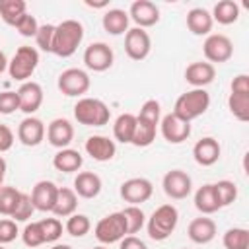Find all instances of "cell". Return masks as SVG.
<instances>
[{
    "label": "cell",
    "mask_w": 249,
    "mask_h": 249,
    "mask_svg": "<svg viewBox=\"0 0 249 249\" xmlns=\"http://www.w3.org/2000/svg\"><path fill=\"white\" fill-rule=\"evenodd\" d=\"M6 70H8V58H6V54L0 51V74L6 72Z\"/></svg>",
    "instance_id": "51"
},
{
    "label": "cell",
    "mask_w": 249,
    "mask_h": 249,
    "mask_svg": "<svg viewBox=\"0 0 249 249\" xmlns=\"http://www.w3.org/2000/svg\"><path fill=\"white\" fill-rule=\"evenodd\" d=\"M210 16L212 21H218L220 25H231L239 19V4L233 0H220L218 4H214Z\"/></svg>",
    "instance_id": "29"
},
{
    "label": "cell",
    "mask_w": 249,
    "mask_h": 249,
    "mask_svg": "<svg viewBox=\"0 0 249 249\" xmlns=\"http://www.w3.org/2000/svg\"><path fill=\"white\" fill-rule=\"evenodd\" d=\"M56 86L60 93H64L66 97H80L88 93L91 80H89V74L82 68H66L64 72H60Z\"/></svg>",
    "instance_id": "7"
},
{
    "label": "cell",
    "mask_w": 249,
    "mask_h": 249,
    "mask_svg": "<svg viewBox=\"0 0 249 249\" xmlns=\"http://www.w3.org/2000/svg\"><path fill=\"white\" fill-rule=\"evenodd\" d=\"M222 243L226 249H249V231L245 228H230L226 230Z\"/></svg>",
    "instance_id": "36"
},
{
    "label": "cell",
    "mask_w": 249,
    "mask_h": 249,
    "mask_svg": "<svg viewBox=\"0 0 249 249\" xmlns=\"http://www.w3.org/2000/svg\"><path fill=\"white\" fill-rule=\"evenodd\" d=\"M18 99H19V111H23L27 117H31L41 105H43V88L37 82H23L18 88Z\"/></svg>",
    "instance_id": "15"
},
{
    "label": "cell",
    "mask_w": 249,
    "mask_h": 249,
    "mask_svg": "<svg viewBox=\"0 0 249 249\" xmlns=\"http://www.w3.org/2000/svg\"><path fill=\"white\" fill-rule=\"evenodd\" d=\"M84 39V25L78 19H64L54 25V41H53V54L60 58L72 56Z\"/></svg>",
    "instance_id": "1"
},
{
    "label": "cell",
    "mask_w": 249,
    "mask_h": 249,
    "mask_svg": "<svg viewBox=\"0 0 249 249\" xmlns=\"http://www.w3.org/2000/svg\"><path fill=\"white\" fill-rule=\"evenodd\" d=\"M134 128H136V115L123 113L117 117V121L113 124V136L121 144H130L132 136H134Z\"/></svg>",
    "instance_id": "30"
},
{
    "label": "cell",
    "mask_w": 249,
    "mask_h": 249,
    "mask_svg": "<svg viewBox=\"0 0 249 249\" xmlns=\"http://www.w3.org/2000/svg\"><path fill=\"white\" fill-rule=\"evenodd\" d=\"M212 16L204 8H193L187 14V27L193 35H210L212 31Z\"/></svg>",
    "instance_id": "27"
},
{
    "label": "cell",
    "mask_w": 249,
    "mask_h": 249,
    "mask_svg": "<svg viewBox=\"0 0 249 249\" xmlns=\"http://www.w3.org/2000/svg\"><path fill=\"white\" fill-rule=\"evenodd\" d=\"M82 163H84V158L74 148H62L53 158V167L62 173H74L82 167Z\"/></svg>",
    "instance_id": "24"
},
{
    "label": "cell",
    "mask_w": 249,
    "mask_h": 249,
    "mask_svg": "<svg viewBox=\"0 0 249 249\" xmlns=\"http://www.w3.org/2000/svg\"><path fill=\"white\" fill-rule=\"evenodd\" d=\"M128 18L136 23V27L146 29L160 21V8L150 0H136L130 4Z\"/></svg>",
    "instance_id": "14"
},
{
    "label": "cell",
    "mask_w": 249,
    "mask_h": 249,
    "mask_svg": "<svg viewBox=\"0 0 249 249\" xmlns=\"http://www.w3.org/2000/svg\"><path fill=\"white\" fill-rule=\"evenodd\" d=\"M228 109L237 121L247 123L249 121V93H230Z\"/></svg>",
    "instance_id": "34"
},
{
    "label": "cell",
    "mask_w": 249,
    "mask_h": 249,
    "mask_svg": "<svg viewBox=\"0 0 249 249\" xmlns=\"http://www.w3.org/2000/svg\"><path fill=\"white\" fill-rule=\"evenodd\" d=\"M177 222H179V212L173 204H161L158 206L152 216L148 218L146 222V230H148V235L150 239L154 241H165L177 228Z\"/></svg>",
    "instance_id": "3"
},
{
    "label": "cell",
    "mask_w": 249,
    "mask_h": 249,
    "mask_svg": "<svg viewBox=\"0 0 249 249\" xmlns=\"http://www.w3.org/2000/svg\"><path fill=\"white\" fill-rule=\"evenodd\" d=\"M119 193H121V198L124 202H128L132 206H138V204L150 200V196L154 193V185L146 177H130L121 185Z\"/></svg>",
    "instance_id": "11"
},
{
    "label": "cell",
    "mask_w": 249,
    "mask_h": 249,
    "mask_svg": "<svg viewBox=\"0 0 249 249\" xmlns=\"http://www.w3.org/2000/svg\"><path fill=\"white\" fill-rule=\"evenodd\" d=\"M47 140L51 146L62 150V148H68L70 142L74 140V126L68 119L64 117H58V119H53L47 126Z\"/></svg>",
    "instance_id": "17"
},
{
    "label": "cell",
    "mask_w": 249,
    "mask_h": 249,
    "mask_svg": "<svg viewBox=\"0 0 249 249\" xmlns=\"http://www.w3.org/2000/svg\"><path fill=\"white\" fill-rule=\"evenodd\" d=\"M45 132H47L45 123H43L39 117H33V115H31V117H25V119L19 123V126H18V140H19L23 146L33 148V146H39V144L43 142Z\"/></svg>",
    "instance_id": "16"
},
{
    "label": "cell",
    "mask_w": 249,
    "mask_h": 249,
    "mask_svg": "<svg viewBox=\"0 0 249 249\" xmlns=\"http://www.w3.org/2000/svg\"><path fill=\"white\" fill-rule=\"evenodd\" d=\"M152 51V39L146 29L132 27L124 33V53L132 60H144Z\"/></svg>",
    "instance_id": "12"
},
{
    "label": "cell",
    "mask_w": 249,
    "mask_h": 249,
    "mask_svg": "<svg viewBox=\"0 0 249 249\" xmlns=\"http://www.w3.org/2000/svg\"><path fill=\"white\" fill-rule=\"evenodd\" d=\"M161 187H163V193L173 198V200H183L191 195L193 191V179L187 171L183 169H171L163 175L161 179Z\"/></svg>",
    "instance_id": "10"
},
{
    "label": "cell",
    "mask_w": 249,
    "mask_h": 249,
    "mask_svg": "<svg viewBox=\"0 0 249 249\" xmlns=\"http://www.w3.org/2000/svg\"><path fill=\"white\" fill-rule=\"evenodd\" d=\"M121 212H123L124 222H126V235H134V233H138V231L144 228V224H146V214L142 212L140 206L128 204V206H126L124 210H121Z\"/></svg>",
    "instance_id": "35"
},
{
    "label": "cell",
    "mask_w": 249,
    "mask_h": 249,
    "mask_svg": "<svg viewBox=\"0 0 249 249\" xmlns=\"http://www.w3.org/2000/svg\"><path fill=\"white\" fill-rule=\"evenodd\" d=\"M6 169H8V163H6V160L0 156V187H2L4 177H6Z\"/></svg>",
    "instance_id": "50"
},
{
    "label": "cell",
    "mask_w": 249,
    "mask_h": 249,
    "mask_svg": "<svg viewBox=\"0 0 249 249\" xmlns=\"http://www.w3.org/2000/svg\"><path fill=\"white\" fill-rule=\"evenodd\" d=\"M64 230H66V233L72 235V237H84V235L91 230V222H89V218H88L86 214H76V212H74L72 216H68Z\"/></svg>",
    "instance_id": "38"
},
{
    "label": "cell",
    "mask_w": 249,
    "mask_h": 249,
    "mask_svg": "<svg viewBox=\"0 0 249 249\" xmlns=\"http://www.w3.org/2000/svg\"><path fill=\"white\" fill-rule=\"evenodd\" d=\"M113 60H115V53L103 41H95V43L88 45L84 51V64H86V68H89L93 72L109 70L113 66Z\"/></svg>",
    "instance_id": "9"
},
{
    "label": "cell",
    "mask_w": 249,
    "mask_h": 249,
    "mask_svg": "<svg viewBox=\"0 0 249 249\" xmlns=\"http://www.w3.org/2000/svg\"><path fill=\"white\" fill-rule=\"evenodd\" d=\"M39 226H41L45 243H54L62 235V224H60L58 218H43L39 222Z\"/></svg>",
    "instance_id": "40"
},
{
    "label": "cell",
    "mask_w": 249,
    "mask_h": 249,
    "mask_svg": "<svg viewBox=\"0 0 249 249\" xmlns=\"http://www.w3.org/2000/svg\"><path fill=\"white\" fill-rule=\"evenodd\" d=\"M183 249H187V247H183Z\"/></svg>",
    "instance_id": "56"
},
{
    "label": "cell",
    "mask_w": 249,
    "mask_h": 249,
    "mask_svg": "<svg viewBox=\"0 0 249 249\" xmlns=\"http://www.w3.org/2000/svg\"><path fill=\"white\" fill-rule=\"evenodd\" d=\"M216 222L212 218H206V216H200V218H195L191 220L189 228H187V235L193 243L196 245H206L210 243L214 237H216Z\"/></svg>",
    "instance_id": "21"
},
{
    "label": "cell",
    "mask_w": 249,
    "mask_h": 249,
    "mask_svg": "<svg viewBox=\"0 0 249 249\" xmlns=\"http://www.w3.org/2000/svg\"><path fill=\"white\" fill-rule=\"evenodd\" d=\"M101 177L93 171H82L74 179V193L82 198H95L101 193Z\"/></svg>",
    "instance_id": "23"
},
{
    "label": "cell",
    "mask_w": 249,
    "mask_h": 249,
    "mask_svg": "<svg viewBox=\"0 0 249 249\" xmlns=\"http://www.w3.org/2000/svg\"><path fill=\"white\" fill-rule=\"evenodd\" d=\"M216 78V68L214 64L210 62H191L187 68H185V80L193 86V88H206L208 84H212Z\"/></svg>",
    "instance_id": "22"
},
{
    "label": "cell",
    "mask_w": 249,
    "mask_h": 249,
    "mask_svg": "<svg viewBox=\"0 0 249 249\" xmlns=\"http://www.w3.org/2000/svg\"><path fill=\"white\" fill-rule=\"evenodd\" d=\"M208 107H210V93L202 88H193L177 97L173 113L177 117H181L183 121L191 123V121L198 119L200 115H204L208 111Z\"/></svg>",
    "instance_id": "2"
},
{
    "label": "cell",
    "mask_w": 249,
    "mask_h": 249,
    "mask_svg": "<svg viewBox=\"0 0 249 249\" xmlns=\"http://www.w3.org/2000/svg\"><path fill=\"white\" fill-rule=\"evenodd\" d=\"M16 29H18V33H19L21 37H35L37 29H39V23H37L35 16L25 14V16H21V19L16 23Z\"/></svg>",
    "instance_id": "46"
},
{
    "label": "cell",
    "mask_w": 249,
    "mask_h": 249,
    "mask_svg": "<svg viewBox=\"0 0 249 249\" xmlns=\"http://www.w3.org/2000/svg\"><path fill=\"white\" fill-rule=\"evenodd\" d=\"M202 53L206 56V60L210 64L218 62H228L231 56H233V43L228 35H222V33H210L206 39H204V45H202Z\"/></svg>",
    "instance_id": "8"
},
{
    "label": "cell",
    "mask_w": 249,
    "mask_h": 249,
    "mask_svg": "<svg viewBox=\"0 0 249 249\" xmlns=\"http://www.w3.org/2000/svg\"><path fill=\"white\" fill-rule=\"evenodd\" d=\"M25 14H27L25 0H0V18L6 25L16 27V23Z\"/></svg>",
    "instance_id": "31"
},
{
    "label": "cell",
    "mask_w": 249,
    "mask_h": 249,
    "mask_svg": "<svg viewBox=\"0 0 249 249\" xmlns=\"http://www.w3.org/2000/svg\"><path fill=\"white\" fill-rule=\"evenodd\" d=\"M53 41H54V25L43 23L39 25L35 33V43L43 53H53Z\"/></svg>",
    "instance_id": "39"
},
{
    "label": "cell",
    "mask_w": 249,
    "mask_h": 249,
    "mask_svg": "<svg viewBox=\"0 0 249 249\" xmlns=\"http://www.w3.org/2000/svg\"><path fill=\"white\" fill-rule=\"evenodd\" d=\"M97 241L101 245H111V243H119L124 235H126V222L123 212H111L107 216H103L93 230Z\"/></svg>",
    "instance_id": "6"
},
{
    "label": "cell",
    "mask_w": 249,
    "mask_h": 249,
    "mask_svg": "<svg viewBox=\"0 0 249 249\" xmlns=\"http://www.w3.org/2000/svg\"><path fill=\"white\" fill-rule=\"evenodd\" d=\"M86 6H89V8H105V6H107V2H97V4H91L89 0H86Z\"/></svg>",
    "instance_id": "52"
},
{
    "label": "cell",
    "mask_w": 249,
    "mask_h": 249,
    "mask_svg": "<svg viewBox=\"0 0 249 249\" xmlns=\"http://www.w3.org/2000/svg\"><path fill=\"white\" fill-rule=\"evenodd\" d=\"M21 239L27 247H39L45 243V237H43V231H41V226L39 222H31L23 228L21 231Z\"/></svg>",
    "instance_id": "41"
},
{
    "label": "cell",
    "mask_w": 249,
    "mask_h": 249,
    "mask_svg": "<svg viewBox=\"0 0 249 249\" xmlns=\"http://www.w3.org/2000/svg\"><path fill=\"white\" fill-rule=\"evenodd\" d=\"M195 208L202 216H208V214H214V212L220 210V204L216 200L212 183H206V185H202V187L196 189V193H195Z\"/></svg>",
    "instance_id": "28"
},
{
    "label": "cell",
    "mask_w": 249,
    "mask_h": 249,
    "mask_svg": "<svg viewBox=\"0 0 249 249\" xmlns=\"http://www.w3.org/2000/svg\"><path fill=\"white\" fill-rule=\"evenodd\" d=\"M0 249H6V247H4V245H0Z\"/></svg>",
    "instance_id": "55"
},
{
    "label": "cell",
    "mask_w": 249,
    "mask_h": 249,
    "mask_svg": "<svg viewBox=\"0 0 249 249\" xmlns=\"http://www.w3.org/2000/svg\"><path fill=\"white\" fill-rule=\"evenodd\" d=\"M33 212H35V208H33L31 196L25 195V193H21V198H19V202H18L14 214H12V220H14V222H27Z\"/></svg>",
    "instance_id": "43"
},
{
    "label": "cell",
    "mask_w": 249,
    "mask_h": 249,
    "mask_svg": "<svg viewBox=\"0 0 249 249\" xmlns=\"http://www.w3.org/2000/svg\"><path fill=\"white\" fill-rule=\"evenodd\" d=\"M12 144H14V132H12V128L8 124H2L0 123V154L8 152L12 148Z\"/></svg>",
    "instance_id": "47"
},
{
    "label": "cell",
    "mask_w": 249,
    "mask_h": 249,
    "mask_svg": "<svg viewBox=\"0 0 249 249\" xmlns=\"http://www.w3.org/2000/svg\"><path fill=\"white\" fill-rule=\"evenodd\" d=\"M128 21H130L128 12H124L121 8H113L103 14L101 25L109 35H123L128 31Z\"/></svg>",
    "instance_id": "25"
},
{
    "label": "cell",
    "mask_w": 249,
    "mask_h": 249,
    "mask_svg": "<svg viewBox=\"0 0 249 249\" xmlns=\"http://www.w3.org/2000/svg\"><path fill=\"white\" fill-rule=\"evenodd\" d=\"M51 249H72L70 245H66V243H56V245H53Z\"/></svg>",
    "instance_id": "53"
},
{
    "label": "cell",
    "mask_w": 249,
    "mask_h": 249,
    "mask_svg": "<svg viewBox=\"0 0 249 249\" xmlns=\"http://www.w3.org/2000/svg\"><path fill=\"white\" fill-rule=\"evenodd\" d=\"M220 154H222V148H220V142L212 136H204L200 138L195 146H193V158L198 165L202 167H210L214 165L218 160H220Z\"/></svg>",
    "instance_id": "20"
},
{
    "label": "cell",
    "mask_w": 249,
    "mask_h": 249,
    "mask_svg": "<svg viewBox=\"0 0 249 249\" xmlns=\"http://www.w3.org/2000/svg\"><path fill=\"white\" fill-rule=\"evenodd\" d=\"M21 198V191L16 187H0V214L2 216H12L18 202Z\"/></svg>",
    "instance_id": "37"
},
{
    "label": "cell",
    "mask_w": 249,
    "mask_h": 249,
    "mask_svg": "<svg viewBox=\"0 0 249 249\" xmlns=\"http://www.w3.org/2000/svg\"><path fill=\"white\" fill-rule=\"evenodd\" d=\"M231 93H249V76L247 74H237L231 80Z\"/></svg>",
    "instance_id": "48"
},
{
    "label": "cell",
    "mask_w": 249,
    "mask_h": 249,
    "mask_svg": "<svg viewBox=\"0 0 249 249\" xmlns=\"http://www.w3.org/2000/svg\"><path fill=\"white\" fill-rule=\"evenodd\" d=\"M56 193H58V187L53 183V181H37L33 191H31V202H33V208L39 210V212H53V206H54V200H56Z\"/></svg>",
    "instance_id": "18"
},
{
    "label": "cell",
    "mask_w": 249,
    "mask_h": 249,
    "mask_svg": "<svg viewBox=\"0 0 249 249\" xmlns=\"http://www.w3.org/2000/svg\"><path fill=\"white\" fill-rule=\"evenodd\" d=\"M156 128H158V124H152V123L136 117V128H134V136H132L130 144L138 146V148L150 146L156 140Z\"/></svg>",
    "instance_id": "32"
},
{
    "label": "cell",
    "mask_w": 249,
    "mask_h": 249,
    "mask_svg": "<svg viewBox=\"0 0 249 249\" xmlns=\"http://www.w3.org/2000/svg\"><path fill=\"white\" fill-rule=\"evenodd\" d=\"M160 115H161V107H160V101L156 99H148L144 101V105L140 107V113L136 115L138 119H144L152 124H160Z\"/></svg>",
    "instance_id": "42"
},
{
    "label": "cell",
    "mask_w": 249,
    "mask_h": 249,
    "mask_svg": "<svg viewBox=\"0 0 249 249\" xmlns=\"http://www.w3.org/2000/svg\"><path fill=\"white\" fill-rule=\"evenodd\" d=\"M214 187V195H216V200L220 204V208L224 206H230L231 202H235L237 198V185L230 179H222L218 183H212Z\"/></svg>",
    "instance_id": "33"
},
{
    "label": "cell",
    "mask_w": 249,
    "mask_h": 249,
    "mask_svg": "<svg viewBox=\"0 0 249 249\" xmlns=\"http://www.w3.org/2000/svg\"><path fill=\"white\" fill-rule=\"evenodd\" d=\"M19 111L18 91H0V115H12Z\"/></svg>",
    "instance_id": "44"
},
{
    "label": "cell",
    "mask_w": 249,
    "mask_h": 249,
    "mask_svg": "<svg viewBox=\"0 0 249 249\" xmlns=\"http://www.w3.org/2000/svg\"><path fill=\"white\" fill-rule=\"evenodd\" d=\"M93 249H107L105 245H97V247H93Z\"/></svg>",
    "instance_id": "54"
},
{
    "label": "cell",
    "mask_w": 249,
    "mask_h": 249,
    "mask_svg": "<svg viewBox=\"0 0 249 249\" xmlns=\"http://www.w3.org/2000/svg\"><path fill=\"white\" fill-rule=\"evenodd\" d=\"M74 119L84 126H103L111 119V109L97 97H82L74 105Z\"/></svg>",
    "instance_id": "4"
},
{
    "label": "cell",
    "mask_w": 249,
    "mask_h": 249,
    "mask_svg": "<svg viewBox=\"0 0 249 249\" xmlns=\"http://www.w3.org/2000/svg\"><path fill=\"white\" fill-rule=\"evenodd\" d=\"M88 156H91L95 161H109L115 158L117 154V144L115 140H111L109 136H103V134H93L86 140L84 144Z\"/></svg>",
    "instance_id": "19"
},
{
    "label": "cell",
    "mask_w": 249,
    "mask_h": 249,
    "mask_svg": "<svg viewBox=\"0 0 249 249\" xmlns=\"http://www.w3.org/2000/svg\"><path fill=\"white\" fill-rule=\"evenodd\" d=\"M76 208H78V195L74 193V189L58 187L56 200H54V206H53V214L56 218H68L76 212Z\"/></svg>",
    "instance_id": "26"
},
{
    "label": "cell",
    "mask_w": 249,
    "mask_h": 249,
    "mask_svg": "<svg viewBox=\"0 0 249 249\" xmlns=\"http://www.w3.org/2000/svg\"><path fill=\"white\" fill-rule=\"evenodd\" d=\"M37 64H39V51L35 47L21 45L12 56V60H8V74L16 82L23 84V82H29Z\"/></svg>",
    "instance_id": "5"
},
{
    "label": "cell",
    "mask_w": 249,
    "mask_h": 249,
    "mask_svg": "<svg viewBox=\"0 0 249 249\" xmlns=\"http://www.w3.org/2000/svg\"><path fill=\"white\" fill-rule=\"evenodd\" d=\"M119 249H148V245L136 235H124L119 241Z\"/></svg>",
    "instance_id": "49"
},
{
    "label": "cell",
    "mask_w": 249,
    "mask_h": 249,
    "mask_svg": "<svg viewBox=\"0 0 249 249\" xmlns=\"http://www.w3.org/2000/svg\"><path fill=\"white\" fill-rule=\"evenodd\" d=\"M18 235H19L18 222H14V220H10V218L0 220V245L12 243V241H14Z\"/></svg>",
    "instance_id": "45"
},
{
    "label": "cell",
    "mask_w": 249,
    "mask_h": 249,
    "mask_svg": "<svg viewBox=\"0 0 249 249\" xmlns=\"http://www.w3.org/2000/svg\"><path fill=\"white\" fill-rule=\"evenodd\" d=\"M160 132L169 144H181L191 136V123L183 121L175 113H167L160 121Z\"/></svg>",
    "instance_id": "13"
}]
</instances>
